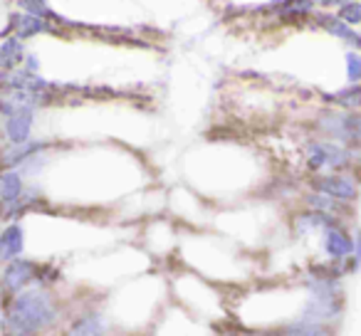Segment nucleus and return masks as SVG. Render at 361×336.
I'll use <instances>...</instances> for the list:
<instances>
[{"mask_svg": "<svg viewBox=\"0 0 361 336\" xmlns=\"http://www.w3.org/2000/svg\"><path fill=\"white\" fill-rule=\"evenodd\" d=\"M35 277H37V270H35L32 262L13 260L11 265H8V270L3 272V290L20 292V290H25Z\"/></svg>", "mask_w": 361, "mask_h": 336, "instance_id": "1a4fd4ad", "label": "nucleus"}, {"mask_svg": "<svg viewBox=\"0 0 361 336\" xmlns=\"http://www.w3.org/2000/svg\"><path fill=\"white\" fill-rule=\"evenodd\" d=\"M32 124H35V109H18L6 116V136L8 144H20L30 139Z\"/></svg>", "mask_w": 361, "mask_h": 336, "instance_id": "6e6552de", "label": "nucleus"}, {"mask_svg": "<svg viewBox=\"0 0 361 336\" xmlns=\"http://www.w3.org/2000/svg\"><path fill=\"white\" fill-rule=\"evenodd\" d=\"M361 151H354L349 146L339 144L331 139H317L310 141L305 149L307 168L312 173H331V171H351L356 156Z\"/></svg>", "mask_w": 361, "mask_h": 336, "instance_id": "f03ea898", "label": "nucleus"}, {"mask_svg": "<svg viewBox=\"0 0 361 336\" xmlns=\"http://www.w3.org/2000/svg\"><path fill=\"white\" fill-rule=\"evenodd\" d=\"M282 331H287L290 336H336L331 324H326V321H310V319L292 321Z\"/></svg>", "mask_w": 361, "mask_h": 336, "instance_id": "ddd939ff", "label": "nucleus"}, {"mask_svg": "<svg viewBox=\"0 0 361 336\" xmlns=\"http://www.w3.org/2000/svg\"><path fill=\"white\" fill-rule=\"evenodd\" d=\"M11 30L16 37L20 40H30L35 35H45V32H52V25L47 23V18L32 15V13H18V15L11 18Z\"/></svg>", "mask_w": 361, "mask_h": 336, "instance_id": "0eeeda50", "label": "nucleus"}, {"mask_svg": "<svg viewBox=\"0 0 361 336\" xmlns=\"http://www.w3.org/2000/svg\"><path fill=\"white\" fill-rule=\"evenodd\" d=\"M314 18H317V23L329 32V35H334L336 40H341L346 47H351V50H361V35L349 25V23L341 20L339 15H329V13H324V15H314Z\"/></svg>", "mask_w": 361, "mask_h": 336, "instance_id": "423d86ee", "label": "nucleus"}, {"mask_svg": "<svg viewBox=\"0 0 361 336\" xmlns=\"http://www.w3.org/2000/svg\"><path fill=\"white\" fill-rule=\"evenodd\" d=\"M25 245V235H23L20 225H11L0 232V262H13L23 252Z\"/></svg>", "mask_w": 361, "mask_h": 336, "instance_id": "f8f14e48", "label": "nucleus"}, {"mask_svg": "<svg viewBox=\"0 0 361 336\" xmlns=\"http://www.w3.org/2000/svg\"><path fill=\"white\" fill-rule=\"evenodd\" d=\"M18 8H20L23 13H32V15H40V18H55V13H52V8L47 6V0H13Z\"/></svg>", "mask_w": 361, "mask_h": 336, "instance_id": "f3484780", "label": "nucleus"}, {"mask_svg": "<svg viewBox=\"0 0 361 336\" xmlns=\"http://www.w3.org/2000/svg\"><path fill=\"white\" fill-rule=\"evenodd\" d=\"M102 319L97 314H90L85 319H80L72 326V336H102Z\"/></svg>", "mask_w": 361, "mask_h": 336, "instance_id": "dca6fc26", "label": "nucleus"}, {"mask_svg": "<svg viewBox=\"0 0 361 336\" xmlns=\"http://www.w3.org/2000/svg\"><path fill=\"white\" fill-rule=\"evenodd\" d=\"M20 37H6V40L0 42V72L6 70H16V67H23V62H25V47H23Z\"/></svg>", "mask_w": 361, "mask_h": 336, "instance_id": "9b49d317", "label": "nucleus"}, {"mask_svg": "<svg viewBox=\"0 0 361 336\" xmlns=\"http://www.w3.org/2000/svg\"><path fill=\"white\" fill-rule=\"evenodd\" d=\"M25 70H30V72H37L40 70V60H37V55H25Z\"/></svg>", "mask_w": 361, "mask_h": 336, "instance_id": "aec40b11", "label": "nucleus"}, {"mask_svg": "<svg viewBox=\"0 0 361 336\" xmlns=\"http://www.w3.org/2000/svg\"><path fill=\"white\" fill-rule=\"evenodd\" d=\"M312 191L326 193L341 203H356L359 201V178L351 171H331V173H314L312 178Z\"/></svg>", "mask_w": 361, "mask_h": 336, "instance_id": "20e7f679", "label": "nucleus"}, {"mask_svg": "<svg viewBox=\"0 0 361 336\" xmlns=\"http://www.w3.org/2000/svg\"><path fill=\"white\" fill-rule=\"evenodd\" d=\"M305 206L312 208V211L317 213H326V216H336L344 220L346 211H349V203H341L336 201V198L326 196V193H319V191H312L305 196Z\"/></svg>", "mask_w": 361, "mask_h": 336, "instance_id": "9d476101", "label": "nucleus"}, {"mask_svg": "<svg viewBox=\"0 0 361 336\" xmlns=\"http://www.w3.org/2000/svg\"><path fill=\"white\" fill-rule=\"evenodd\" d=\"M57 316V309L52 306L50 297L45 292H27L16 299L8 316V329L13 336H30L35 331L45 329Z\"/></svg>", "mask_w": 361, "mask_h": 336, "instance_id": "f257e3e1", "label": "nucleus"}, {"mask_svg": "<svg viewBox=\"0 0 361 336\" xmlns=\"http://www.w3.org/2000/svg\"><path fill=\"white\" fill-rule=\"evenodd\" d=\"M317 129L324 139L339 141L354 151H361V111L324 109L317 116Z\"/></svg>", "mask_w": 361, "mask_h": 336, "instance_id": "7ed1b4c3", "label": "nucleus"}, {"mask_svg": "<svg viewBox=\"0 0 361 336\" xmlns=\"http://www.w3.org/2000/svg\"><path fill=\"white\" fill-rule=\"evenodd\" d=\"M336 15L344 23H349L351 27H359L361 25V0H351V3L341 6L339 11H336Z\"/></svg>", "mask_w": 361, "mask_h": 336, "instance_id": "a211bd4d", "label": "nucleus"}, {"mask_svg": "<svg viewBox=\"0 0 361 336\" xmlns=\"http://www.w3.org/2000/svg\"><path fill=\"white\" fill-rule=\"evenodd\" d=\"M326 99H329V104L339 106V109L361 111V82H356V85H351L349 82V87L334 92V94H329Z\"/></svg>", "mask_w": 361, "mask_h": 336, "instance_id": "2eb2a0df", "label": "nucleus"}, {"mask_svg": "<svg viewBox=\"0 0 361 336\" xmlns=\"http://www.w3.org/2000/svg\"><path fill=\"white\" fill-rule=\"evenodd\" d=\"M346 80H349L351 85L361 82V55L356 50L346 52Z\"/></svg>", "mask_w": 361, "mask_h": 336, "instance_id": "6ab92c4d", "label": "nucleus"}, {"mask_svg": "<svg viewBox=\"0 0 361 336\" xmlns=\"http://www.w3.org/2000/svg\"><path fill=\"white\" fill-rule=\"evenodd\" d=\"M23 193H25V186H23V176L16 168H6L0 173V198H3V203L18 201Z\"/></svg>", "mask_w": 361, "mask_h": 336, "instance_id": "4468645a", "label": "nucleus"}, {"mask_svg": "<svg viewBox=\"0 0 361 336\" xmlns=\"http://www.w3.org/2000/svg\"><path fill=\"white\" fill-rule=\"evenodd\" d=\"M322 250H324V255L329 260L344 262L354 252V235H351L344 223L324 228V232H322Z\"/></svg>", "mask_w": 361, "mask_h": 336, "instance_id": "39448f33", "label": "nucleus"}]
</instances>
